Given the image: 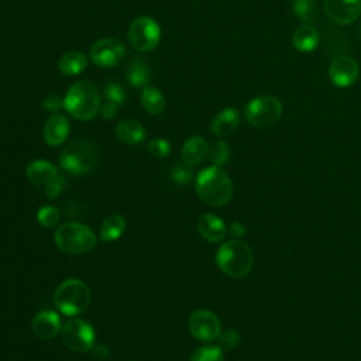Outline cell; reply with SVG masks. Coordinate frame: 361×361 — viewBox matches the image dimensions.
Masks as SVG:
<instances>
[{
    "mask_svg": "<svg viewBox=\"0 0 361 361\" xmlns=\"http://www.w3.org/2000/svg\"><path fill=\"white\" fill-rule=\"evenodd\" d=\"M100 93L90 80L75 82L63 96V109L76 120H92L100 111Z\"/></svg>",
    "mask_w": 361,
    "mask_h": 361,
    "instance_id": "cell-1",
    "label": "cell"
},
{
    "mask_svg": "<svg viewBox=\"0 0 361 361\" xmlns=\"http://www.w3.org/2000/svg\"><path fill=\"white\" fill-rule=\"evenodd\" d=\"M195 190L203 203L209 206H223L231 199L233 183L220 166L213 165L197 173Z\"/></svg>",
    "mask_w": 361,
    "mask_h": 361,
    "instance_id": "cell-2",
    "label": "cell"
},
{
    "mask_svg": "<svg viewBox=\"0 0 361 361\" xmlns=\"http://www.w3.org/2000/svg\"><path fill=\"white\" fill-rule=\"evenodd\" d=\"M219 268L231 278L245 276L254 264V255L248 244L235 238L223 243L216 254Z\"/></svg>",
    "mask_w": 361,
    "mask_h": 361,
    "instance_id": "cell-3",
    "label": "cell"
},
{
    "mask_svg": "<svg viewBox=\"0 0 361 361\" xmlns=\"http://www.w3.org/2000/svg\"><path fill=\"white\" fill-rule=\"evenodd\" d=\"M56 247L68 255H80L96 247V235L93 230L78 221H66L61 224L54 235Z\"/></svg>",
    "mask_w": 361,
    "mask_h": 361,
    "instance_id": "cell-4",
    "label": "cell"
},
{
    "mask_svg": "<svg viewBox=\"0 0 361 361\" xmlns=\"http://www.w3.org/2000/svg\"><path fill=\"white\" fill-rule=\"evenodd\" d=\"M90 298V289L83 281L69 278L56 288L54 293V303L62 314L76 316L89 307Z\"/></svg>",
    "mask_w": 361,
    "mask_h": 361,
    "instance_id": "cell-5",
    "label": "cell"
},
{
    "mask_svg": "<svg viewBox=\"0 0 361 361\" xmlns=\"http://www.w3.org/2000/svg\"><path fill=\"white\" fill-rule=\"evenodd\" d=\"M59 164L72 175L90 172L96 165V151L93 144L85 138H73L62 148Z\"/></svg>",
    "mask_w": 361,
    "mask_h": 361,
    "instance_id": "cell-6",
    "label": "cell"
},
{
    "mask_svg": "<svg viewBox=\"0 0 361 361\" xmlns=\"http://www.w3.org/2000/svg\"><path fill=\"white\" fill-rule=\"evenodd\" d=\"M282 103L274 96H257L244 110L245 120L255 128H267L278 123L282 116Z\"/></svg>",
    "mask_w": 361,
    "mask_h": 361,
    "instance_id": "cell-7",
    "label": "cell"
},
{
    "mask_svg": "<svg viewBox=\"0 0 361 361\" xmlns=\"http://www.w3.org/2000/svg\"><path fill=\"white\" fill-rule=\"evenodd\" d=\"M127 38L133 49L148 52L159 44L161 28L152 17L141 16L130 24Z\"/></svg>",
    "mask_w": 361,
    "mask_h": 361,
    "instance_id": "cell-8",
    "label": "cell"
},
{
    "mask_svg": "<svg viewBox=\"0 0 361 361\" xmlns=\"http://www.w3.org/2000/svg\"><path fill=\"white\" fill-rule=\"evenodd\" d=\"M61 340L71 351L85 353L94 345V330L82 319H71L62 326Z\"/></svg>",
    "mask_w": 361,
    "mask_h": 361,
    "instance_id": "cell-9",
    "label": "cell"
},
{
    "mask_svg": "<svg viewBox=\"0 0 361 361\" xmlns=\"http://www.w3.org/2000/svg\"><path fill=\"white\" fill-rule=\"evenodd\" d=\"M89 56L100 68H113L124 59L126 47L116 38H100L92 44Z\"/></svg>",
    "mask_w": 361,
    "mask_h": 361,
    "instance_id": "cell-10",
    "label": "cell"
},
{
    "mask_svg": "<svg viewBox=\"0 0 361 361\" xmlns=\"http://www.w3.org/2000/svg\"><path fill=\"white\" fill-rule=\"evenodd\" d=\"M188 327L190 334L202 341H213L221 333L220 319L210 310L199 309L189 316Z\"/></svg>",
    "mask_w": 361,
    "mask_h": 361,
    "instance_id": "cell-11",
    "label": "cell"
},
{
    "mask_svg": "<svg viewBox=\"0 0 361 361\" xmlns=\"http://www.w3.org/2000/svg\"><path fill=\"white\" fill-rule=\"evenodd\" d=\"M323 10L331 23L347 25L361 14V0H323Z\"/></svg>",
    "mask_w": 361,
    "mask_h": 361,
    "instance_id": "cell-12",
    "label": "cell"
},
{
    "mask_svg": "<svg viewBox=\"0 0 361 361\" xmlns=\"http://www.w3.org/2000/svg\"><path fill=\"white\" fill-rule=\"evenodd\" d=\"M360 75L358 62L351 56H338L329 66V78L338 87H347L355 83Z\"/></svg>",
    "mask_w": 361,
    "mask_h": 361,
    "instance_id": "cell-13",
    "label": "cell"
},
{
    "mask_svg": "<svg viewBox=\"0 0 361 361\" xmlns=\"http://www.w3.org/2000/svg\"><path fill=\"white\" fill-rule=\"evenodd\" d=\"M69 130H71V124L65 114L59 111L51 113L44 124V130H42L44 140L51 147L62 145L69 135Z\"/></svg>",
    "mask_w": 361,
    "mask_h": 361,
    "instance_id": "cell-14",
    "label": "cell"
},
{
    "mask_svg": "<svg viewBox=\"0 0 361 361\" xmlns=\"http://www.w3.org/2000/svg\"><path fill=\"white\" fill-rule=\"evenodd\" d=\"M61 327L62 326L58 313L49 309L38 312L31 322L32 333L41 340L54 338L58 333H61Z\"/></svg>",
    "mask_w": 361,
    "mask_h": 361,
    "instance_id": "cell-15",
    "label": "cell"
},
{
    "mask_svg": "<svg viewBox=\"0 0 361 361\" xmlns=\"http://www.w3.org/2000/svg\"><path fill=\"white\" fill-rule=\"evenodd\" d=\"M197 231L199 234L209 243H219L221 241L227 234V227L224 221L212 213L203 214L197 220Z\"/></svg>",
    "mask_w": 361,
    "mask_h": 361,
    "instance_id": "cell-16",
    "label": "cell"
},
{
    "mask_svg": "<svg viewBox=\"0 0 361 361\" xmlns=\"http://www.w3.org/2000/svg\"><path fill=\"white\" fill-rule=\"evenodd\" d=\"M209 154V144L200 135H193L185 141L180 151L182 162L189 166L199 165Z\"/></svg>",
    "mask_w": 361,
    "mask_h": 361,
    "instance_id": "cell-17",
    "label": "cell"
},
{
    "mask_svg": "<svg viewBox=\"0 0 361 361\" xmlns=\"http://www.w3.org/2000/svg\"><path fill=\"white\" fill-rule=\"evenodd\" d=\"M240 124V113L233 107L223 109L219 111L210 124V130L217 137H226L237 130Z\"/></svg>",
    "mask_w": 361,
    "mask_h": 361,
    "instance_id": "cell-18",
    "label": "cell"
},
{
    "mask_svg": "<svg viewBox=\"0 0 361 361\" xmlns=\"http://www.w3.org/2000/svg\"><path fill=\"white\" fill-rule=\"evenodd\" d=\"M25 176L34 185H47L58 176V169L48 161L35 159L27 165Z\"/></svg>",
    "mask_w": 361,
    "mask_h": 361,
    "instance_id": "cell-19",
    "label": "cell"
},
{
    "mask_svg": "<svg viewBox=\"0 0 361 361\" xmlns=\"http://www.w3.org/2000/svg\"><path fill=\"white\" fill-rule=\"evenodd\" d=\"M292 45L300 52H310L319 45V32L310 24L299 25L292 35Z\"/></svg>",
    "mask_w": 361,
    "mask_h": 361,
    "instance_id": "cell-20",
    "label": "cell"
},
{
    "mask_svg": "<svg viewBox=\"0 0 361 361\" xmlns=\"http://www.w3.org/2000/svg\"><path fill=\"white\" fill-rule=\"evenodd\" d=\"M87 58L80 51H68L58 61V69L65 76H78L86 69Z\"/></svg>",
    "mask_w": 361,
    "mask_h": 361,
    "instance_id": "cell-21",
    "label": "cell"
},
{
    "mask_svg": "<svg viewBox=\"0 0 361 361\" xmlns=\"http://www.w3.org/2000/svg\"><path fill=\"white\" fill-rule=\"evenodd\" d=\"M116 137L130 145L140 144L145 138V128L135 120H123L116 126Z\"/></svg>",
    "mask_w": 361,
    "mask_h": 361,
    "instance_id": "cell-22",
    "label": "cell"
},
{
    "mask_svg": "<svg viewBox=\"0 0 361 361\" xmlns=\"http://www.w3.org/2000/svg\"><path fill=\"white\" fill-rule=\"evenodd\" d=\"M126 219L121 214H111L106 217L100 226V240L103 243H111L120 238L126 230Z\"/></svg>",
    "mask_w": 361,
    "mask_h": 361,
    "instance_id": "cell-23",
    "label": "cell"
},
{
    "mask_svg": "<svg viewBox=\"0 0 361 361\" xmlns=\"http://www.w3.org/2000/svg\"><path fill=\"white\" fill-rule=\"evenodd\" d=\"M126 76H127L128 83L133 87H145L148 85L149 76H151L149 66L144 59L134 58L127 66Z\"/></svg>",
    "mask_w": 361,
    "mask_h": 361,
    "instance_id": "cell-24",
    "label": "cell"
},
{
    "mask_svg": "<svg viewBox=\"0 0 361 361\" xmlns=\"http://www.w3.org/2000/svg\"><path fill=\"white\" fill-rule=\"evenodd\" d=\"M141 104L149 114H159L165 109V97L157 87L145 86L141 93Z\"/></svg>",
    "mask_w": 361,
    "mask_h": 361,
    "instance_id": "cell-25",
    "label": "cell"
},
{
    "mask_svg": "<svg viewBox=\"0 0 361 361\" xmlns=\"http://www.w3.org/2000/svg\"><path fill=\"white\" fill-rule=\"evenodd\" d=\"M292 13L303 21V24L313 23L319 17V6L316 0H293Z\"/></svg>",
    "mask_w": 361,
    "mask_h": 361,
    "instance_id": "cell-26",
    "label": "cell"
},
{
    "mask_svg": "<svg viewBox=\"0 0 361 361\" xmlns=\"http://www.w3.org/2000/svg\"><path fill=\"white\" fill-rule=\"evenodd\" d=\"M209 159L214 166L224 165L230 158V147L226 141L219 140L212 147H209Z\"/></svg>",
    "mask_w": 361,
    "mask_h": 361,
    "instance_id": "cell-27",
    "label": "cell"
},
{
    "mask_svg": "<svg viewBox=\"0 0 361 361\" xmlns=\"http://www.w3.org/2000/svg\"><path fill=\"white\" fill-rule=\"evenodd\" d=\"M189 361H223V350L214 344L202 345L192 354Z\"/></svg>",
    "mask_w": 361,
    "mask_h": 361,
    "instance_id": "cell-28",
    "label": "cell"
},
{
    "mask_svg": "<svg viewBox=\"0 0 361 361\" xmlns=\"http://www.w3.org/2000/svg\"><path fill=\"white\" fill-rule=\"evenodd\" d=\"M193 178L192 166L186 165L185 162H179L171 168V179L179 186L188 185Z\"/></svg>",
    "mask_w": 361,
    "mask_h": 361,
    "instance_id": "cell-29",
    "label": "cell"
},
{
    "mask_svg": "<svg viewBox=\"0 0 361 361\" xmlns=\"http://www.w3.org/2000/svg\"><path fill=\"white\" fill-rule=\"evenodd\" d=\"M59 216H61L59 210L54 206H49V204L39 207L38 212H37V220L44 227L55 226L59 220Z\"/></svg>",
    "mask_w": 361,
    "mask_h": 361,
    "instance_id": "cell-30",
    "label": "cell"
},
{
    "mask_svg": "<svg viewBox=\"0 0 361 361\" xmlns=\"http://www.w3.org/2000/svg\"><path fill=\"white\" fill-rule=\"evenodd\" d=\"M104 99L117 106H123L126 102V90L121 85L116 82H109L104 86Z\"/></svg>",
    "mask_w": 361,
    "mask_h": 361,
    "instance_id": "cell-31",
    "label": "cell"
},
{
    "mask_svg": "<svg viewBox=\"0 0 361 361\" xmlns=\"http://www.w3.org/2000/svg\"><path fill=\"white\" fill-rule=\"evenodd\" d=\"M219 340V347L221 350H226V351H230V350H234L240 341H241V337H240V333L234 329H227L224 331L220 333V336L217 337Z\"/></svg>",
    "mask_w": 361,
    "mask_h": 361,
    "instance_id": "cell-32",
    "label": "cell"
},
{
    "mask_svg": "<svg viewBox=\"0 0 361 361\" xmlns=\"http://www.w3.org/2000/svg\"><path fill=\"white\" fill-rule=\"evenodd\" d=\"M147 149L155 158H166L171 154V144L165 138H154L148 142Z\"/></svg>",
    "mask_w": 361,
    "mask_h": 361,
    "instance_id": "cell-33",
    "label": "cell"
},
{
    "mask_svg": "<svg viewBox=\"0 0 361 361\" xmlns=\"http://www.w3.org/2000/svg\"><path fill=\"white\" fill-rule=\"evenodd\" d=\"M65 188V179L61 178V176H55L51 182L47 183L45 186V195L49 197V199H55Z\"/></svg>",
    "mask_w": 361,
    "mask_h": 361,
    "instance_id": "cell-34",
    "label": "cell"
},
{
    "mask_svg": "<svg viewBox=\"0 0 361 361\" xmlns=\"http://www.w3.org/2000/svg\"><path fill=\"white\" fill-rule=\"evenodd\" d=\"M42 107L47 110V111H51V113H55V111H59L62 107H63V97L58 96V94H48L44 100H42Z\"/></svg>",
    "mask_w": 361,
    "mask_h": 361,
    "instance_id": "cell-35",
    "label": "cell"
},
{
    "mask_svg": "<svg viewBox=\"0 0 361 361\" xmlns=\"http://www.w3.org/2000/svg\"><path fill=\"white\" fill-rule=\"evenodd\" d=\"M118 107L120 106H117L109 100H104V103H102V106H100V116L104 120H113L117 116Z\"/></svg>",
    "mask_w": 361,
    "mask_h": 361,
    "instance_id": "cell-36",
    "label": "cell"
},
{
    "mask_svg": "<svg viewBox=\"0 0 361 361\" xmlns=\"http://www.w3.org/2000/svg\"><path fill=\"white\" fill-rule=\"evenodd\" d=\"M227 231H228L234 238H240V237H243V235L245 234V226H244L243 223H240V221H234V223H231V224L228 226Z\"/></svg>",
    "mask_w": 361,
    "mask_h": 361,
    "instance_id": "cell-37",
    "label": "cell"
},
{
    "mask_svg": "<svg viewBox=\"0 0 361 361\" xmlns=\"http://www.w3.org/2000/svg\"><path fill=\"white\" fill-rule=\"evenodd\" d=\"M90 350H93L94 357H97V358H106V357H109V350H107L104 345H102V344H94Z\"/></svg>",
    "mask_w": 361,
    "mask_h": 361,
    "instance_id": "cell-38",
    "label": "cell"
}]
</instances>
